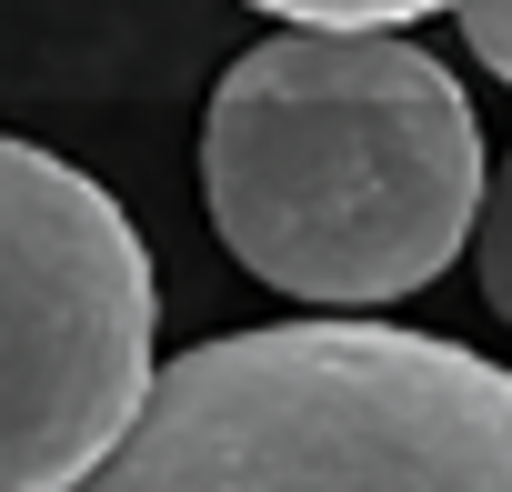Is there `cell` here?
Masks as SVG:
<instances>
[{"instance_id":"6da1fadb","label":"cell","mask_w":512,"mask_h":492,"mask_svg":"<svg viewBox=\"0 0 512 492\" xmlns=\"http://www.w3.org/2000/svg\"><path fill=\"white\" fill-rule=\"evenodd\" d=\"M482 121L392 21H282L201 121V201L251 282L312 312H382L482 221Z\"/></svg>"},{"instance_id":"7a4b0ae2","label":"cell","mask_w":512,"mask_h":492,"mask_svg":"<svg viewBox=\"0 0 512 492\" xmlns=\"http://www.w3.org/2000/svg\"><path fill=\"white\" fill-rule=\"evenodd\" d=\"M71 492H512V372L402 322L221 332Z\"/></svg>"},{"instance_id":"3957f363","label":"cell","mask_w":512,"mask_h":492,"mask_svg":"<svg viewBox=\"0 0 512 492\" xmlns=\"http://www.w3.org/2000/svg\"><path fill=\"white\" fill-rule=\"evenodd\" d=\"M151 252L61 151L0 131V492H71L151 392Z\"/></svg>"},{"instance_id":"277c9868","label":"cell","mask_w":512,"mask_h":492,"mask_svg":"<svg viewBox=\"0 0 512 492\" xmlns=\"http://www.w3.org/2000/svg\"><path fill=\"white\" fill-rule=\"evenodd\" d=\"M472 262H482V302L512 322V151L482 181V221H472Z\"/></svg>"},{"instance_id":"5b68a950","label":"cell","mask_w":512,"mask_h":492,"mask_svg":"<svg viewBox=\"0 0 512 492\" xmlns=\"http://www.w3.org/2000/svg\"><path fill=\"white\" fill-rule=\"evenodd\" d=\"M251 11H272V21H422V11H462V0H251Z\"/></svg>"},{"instance_id":"8992f818","label":"cell","mask_w":512,"mask_h":492,"mask_svg":"<svg viewBox=\"0 0 512 492\" xmlns=\"http://www.w3.org/2000/svg\"><path fill=\"white\" fill-rule=\"evenodd\" d=\"M462 41L492 81H512V0H462Z\"/></svg>"}]
</instances>
